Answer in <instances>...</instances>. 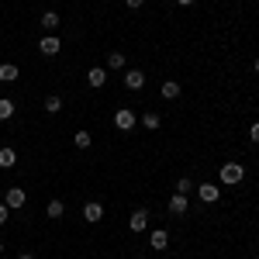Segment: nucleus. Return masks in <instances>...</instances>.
<instances>
[{
    "mask_svg": "<svg viewBox=\"0 0 259 259\" xmlns=\"http://www.w3.org/2000/svg\"><path fill=\"white\" fill-rule=\"evenodd\" d=\"M7 118H14V100L0 97V121H7Z\"/></svg>",
    "mask_w": 259,
    "mask_h": 259,
    "instance_id": "f3484780",
    "label": "nucleus"
},
{
    "mask_svg": "<svg viewBox=\"0 0 259 259\" xmlns=\"http://www.w3.org/2000/svg\"><path fill=\"white\" fill-rule=\"evenodd\" d=\"M197 197L204 200V204H214V200L221 197V187H214V183H200V187H197Z\"/></svg>",
    "mask_w": 259,
    "mask_h": 259,
    "instance_id": "39448f33",
    "label": "nucleus"
},
{
    "mask_svg": "<svg viewBox=\"0 0 259 259\" xmlns=\"http://www.w3.org/2000/svg\"><path fill=\"white\" fill-rule=\"evenodd\" d=\"M41 28H45V31H56V28H59V14H56V11H45V14H41Z\"/></svg>",
    "mask_w": 259,
    "mask_h": 259,
    "instance_id": "4468645a",
    "label": "nucleus"
},
{
    "mask_svg": "<svg viewBox=\"0 0 259 259\" xmlns=\"http://www.w3.org/2000/svg\"><path fill=\"white\" fill-rule=\"evenodd\" d=\"M18 259H35V256H31V252H21V256Z\"/></svg>",
    "mask_w": 259,
    "mask_h": 259,
    "instance_id": "a878e982",
    "label": "nucleus"
},
{
    "mask_svg": "<svg viewBox=\"0 0 259 259\" xmlns=\"http://www.w3.org/2000/svg\"><path fill=\"white\" fill-rule=\"evenodd\" d=\"M124 87H128V90H142V87H145V73H142V69L124 73Z\"/></svg>",
    "mask_w": 259,
    "mask_h": 259,
    "instance_id": "0eeeda50",
    "label": "nucleus"
},
{
    "mask_svg": "<svg viewBox=\"0 0 259 259\" xmlns=\"http://www.w3.org/2000/svg\"><path fill=\"white\" fill-rule=\"evenodd\" d=\"M128 228H132V232H145V228H149V211H135V214H132V218H128Z\"/></svg>",
    "mask_w": 259,
    "mask_h": 259,
    "instance_id": "423d86ee",
    "label": "nucleus"
},
{
    "mask_svg": "<svg viewBox=\"0 0 259 259\" xmlns=\"http://www.w3.org/2000/svg\"><path fill=\"white\" fill-rule=\"evenodd\" d=\"M249 139H252V142H259V121L252 124V128H249Z\"/></svg>",
    "mask_w": 259,
    "mask_h": 259,
    "instance_id": "b1692460",
    "label": "nucleus"
},
{
    "mask_svg": "<svg viewBox=\"0 0 259 259\" xmlns=\"http://www.w3.org/2000/svg\"><path fill=\"white\" fill-rule=\"evenodd\" d=\"M4 204H7L11 211H18V207H24V204H28V194H24L21 187H11V190H7V200H4Z\"/></svg>",
    "mask_w": 259,
    "mask_h": 259,
    "instance_id": "7ed1b4c3",
    "label": "nucleus"
},
{
    "mask_svg": "<svg viewBox=\"0 0 259 259\" xmlns=\"http://www.w3.org/2000/svg\"><path fill=\"white\" fill-rule=\"evenodd\" d=\"M18 80V66H14V62H4V66H0V83H14Z\"/></svg>",
    "mask_w": 259,
    "mask_h": 259,
    "instance_id": "ddd939ff",
    "label": "nucleus"
},
{
    "mask_svg": "<svg viewBox=\"0 0 259 259\" xmlns=\"http://www.w3.org/2000/svg\"><path fill=\"white\" fill-rule=\"evenodd\" d=\"M73 142H76V149H90V132H76V135H73Z\"/></svg>",
    "mask_w": 259,
    "mask_h": 259,
    "instance_id": "4be33fe9",
    "label": "nucleus"
},
{
    "mask_svg": "<svg viewBox=\"0 0 259 259\" xmlns=\"http://www.w3.org/2000/svg\"><path fill=\"white\" fill-rule=\"evenodd\" d=\"M7 218H11V207H7V204H0V225H7Z\"/></svg>",
    "mask_w": 259,
    "mask_h": 259,
    "instance_id": "5701e85b",
    "label": "nucleus"
},
{
    "mask_svg": "<svg viewBox=\"0 0 259 259\" xmlns=\"http://www.w3.org/2000/svg\"><path fill=\"white\" fill-rule=\"evenodd\" d=\"M149 245H152L156 252H162V249H169V235H166L162 228H156V232L149 235Z\"/></svg>",
    "mask_w": 259,
    "mask_h": 259,
    "instance_id": "6e6552de",
    "label": "nucleus"
},
{
    "mask_svg": "<svg viewBox=\"0 0 259 259\" xmlns=\"http://www.w3.org/2000/svg\"><path fill=\"white\" fill-rule=\"evenodd\" d=\"M45 214L52 221H59L62 214H66V207H62V200H49V207H45Z\"/></svg>",
    "mask_w": 259,
    "mask_h": 259,
    "instance_id": "dca6fc26",
    "label": "nucleus"
},
{
    "mask_svg": "<svg viewBox=\"0 0 259 259\" xmlns=\"http://www.w3.org/2000/svg\"><path fill=\"white\" fill-rule=\"evenodd\" d=\"M124 66V52H107V69H121Z\"/></svg>",
    "mask_w": 259,
    "mask_h": 259,
    "instance_id": "aec40b11",
    "label": "nucleus"
},
{
    "mask_svg": "<svg viewBox=\"0 0 259 259\" xmlns=\"http://www.w3.org/2000/svg\"><path fill=\"white\" fill-rule=\"evenodd\" d=\"M135 124H139V118H135V111H128V107H121L118 114H114V128H118V132H132Z\"/></svg>",
    "mask_w": 259,
    "mask_h": 259,
    "instance_id": "f257e3e1",
    "label": "nucleus"
},
{
    "mask_svg": "<svg viewBox=\"0 0 259 259\" xmlns=\"http://www.w3.org/2000/svg\"><path fill=\"white\" fill-rule=\"evenodd\" d=\"M252 69H256V73H259V59H256V66H252Z\"/></svg>",
    "mask_w": 259,
    "mask_h": 259,
    "instance_id": "cd10ccee",
    "label": "nucleus"
},
{
    "mask_svg": "<svg viewBox=\"0 0 259 259\" xmlns=\"http://www.w3.org/2000/svg\"><path fill=\"white\" fill-rule=\"evenodd\" d=\"M242 177H245V169H242L239 162H225V166H221V183L232 187V183H239Z\"/></svg>",
    "mask_w": 259,
    "mask_h": 259,
    "instance_id": "f03ea898",
    "label": "nucleus"
},
{
    "mask_svg": "<svg viewBox=\"0 0 259 259\" xmlns=\"http://www.w3.org/2000/svg\"><path fill=\"white\" fill-rule=\"evenodd\" d=\"M59 49H62V41L56 38V35H45V38L38 41V52H41V56H59Z\"/></svg>",
    "mask_w": 259,
    "mask_h": 259,
    "instance_id": "20e7f679",
    "label": "nucleus"
},
{
    "mask_svg": "<svg viewBox=\"0 0 259 259\" xmlns=\"http://www.w3.org/2000/svg\"><path fill=\"white\" fill-rule=\"evenodd\" d=\"M177 4H183V7H190V4H194V0H177Z\"/></svg>",
    "mask_w": 259,
    "mask_h": 259,
    "instance_id": "bb28decb",
    "label": "nucleus"
},
{
    "mask_svg": "<svg viewBox=\"0 0 259 259\" xmlns=\"http://www.w3.org/2000/svg\"><path fill=\"white\" fill-rule=\"evenodd\" d=\"M83 218L90 221V225H97V221L104 218V207H100L97 200H90V204H87V207H83Z\"/></svg>",
    "mask_w": 259,
    "mask_h": 259,
    "instance_id": "1a4fd4ad",
    "label": "nucleus"
},
{
    "mask_svg": "<svg viewBox=\"0 0 259 259\" xmlns=\"http://www.w3.org/2000/svg\"><path fill=\"white\" fill-rule=\"evenodd\" d=\"M87 83H90V87H104V83H107V69H104V66H94V69L87 73Z\"/></svg>",
    "mask_w": 259,
    "mask_h": 259,
    "instance_id": "9d476101",
    "label": "nucleus"
},
{
    "mask_svg": "<svg viewBox=\"0 0 259 259\" xmlns=\"http://www.w3.org/2000/svg\"><path fill=\"white\" fill-rule=\"evenodd\" d=\"M159 94H162V100H177L180 97V83L177 80H162Z\"/></svg>",
    "mask_w": 259,
    "mask_h": 259,
    "instance_id": "9b49d317",
    "label": "nucleus"
},
{
    "mask_svg": "<svg viewBox=\"0 0 259 259\" xmlns=\"http://www.w3.org/2000/svg\"><path fill=\"white\" fill-rule=\"evenodd\" d=\"M190 190H194V180H190V177H180L177 180V194H183V197H187Z\"/></svg>",
    "mask_w": 259,
    "mask_h": 259,
    "instance_id": "412c9836",
    "label": "nucleus"
},
{
    "mask_svg": "<svg viewBox=\"0 0 259 259\" xmlns=\"http://www.w3.org/2000/svg\"><path fill=\"white\" fill-rule=\"evenodd\" d=\"M169 214H187V197L183 194H173L169 197Z\"/></svg>",
    "mask_w": 259,
    "mask_h": 259,
    "instance_id": "f8f14e48",
    "label": "nucleus"
},
{
    "mask_svg": "<svg viewBox=\"0 0 259 259\" xmlns=\"http://www.w3.org/2000/svg\"><path fill=\"white\" fill-rule=\"evenodd\" d=\"M18 162V152L14 149H0V169H11Z\"/></svg>",
    "mask_w": 259,
    "mask_h": 259,
    "instance_id": "2eb2a0df",
    "label": "nucleus"
},
{
    "mask_svg": "<svg viewBox=\"0 0 259 259\" xmlns=\"http://www.w3.org/2000/svg\"><path fill=\"white\" fill-rule=\"evenodd\" d=\"M124 4H128L132 11H139V7H142V4H145V0H124Z\"/></svg>",
    "mask_w": 259,
    "mask_h": 259,
    "instance_id": "393cba45",
    "label": "nucleus"
},
{
    "mask_svg": "<svg viewBox=\"0 0 259 259\" xmlns=\"http://www.w3.org/2000/svg\"><path fill=\"white\" fill-rule=\"evenodd\" d=\"M159 124H162V118H159V114H156V111H149V114L142 118V128H149V132H156Z\"/></svg>",
    "mask_w": 259,
    "mask_h": 259,
    "instance_id": "a211bd4d",
    "label": "nucleus"
},
{
    "mask_svg": "<svg viewBox=\"0 0 259 259\" xmlns=\"http://www.w3.org/2000/svg\"><path fill=\"white\" fill-rule=\"evenodd\" d=\"M0 252H4V239H0Z\"/></svg>",
    "mask_w": 259,
    "mask_h": 259,
    "instance_id": "c85d7f7f",
    "label": "nucleus"
},
{
    "mask_svg": "<svg viewBox=\"0 0 259 259\" xmlns=\"http://www.w3.org/2000/svg\"><path fill=\"white\" fill-rule=\"evenodd\" d=\"M41 107H45L49 114H59V111H62V100L56 97V94H52V97H45V104H41Z\"/></svg>",
    "mask_w": 259,
    "mask_h": 259,
    "instance_id": "6ab92c4d",
    "label": "nucleus"
}]
</instances>
